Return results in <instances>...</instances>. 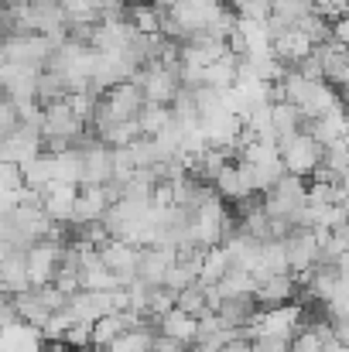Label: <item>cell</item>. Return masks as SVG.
<instances>
[{
	"instance_id": "obj_1",
	"label": "cell",
	"mask_w": 349,
	"mask_h": 352,
	"mask_svg": "<svg viewBox=\"0 0 349 352\" xmlns=\"http://www.w3.org/2000/svg\"><path fill=\"white\" fill-rule=\"evenodd\" d=\"M274 147H277V154H281L284 171H288V175H298V178H312V171H315L319 161H322V144H319L308 130H298V133H291L288 140H281V144H274Z\"/></svg>"
},
{
	"instance_id": "obj_2",
	"label": "cell",
	"mask_w": 349,
	"mask_h": 352,
	"mask_svg": "<svg viewBox=\"0 0 349 352\" xmlns=\"http://www.w3.org/2000/svg\"><path fill=\"white\" fill-rule=\"evenodd\" d=\"M130 82H137V86H140L144 103H158V107H168V103H171V96H175V93H178V86H182L178 72H168V69H165V65H158V62L140 65V69L130 76Z\"/></svg>"
},
{
	"instance_id": "obj_3",
	"label": "cell",
	"mask_w": 349,
	"mask_h": 352,
	"mask_svg": "<svg viewBox=\"0 0 349 352\" xmlns=\"http://www.w3.org/2000/svg\"><path fill=\"white\" fill-rule=\"evenodd\" d=\"M48 52H52V45L45 34H3L0 38V55H3V62H14V65L45 69Z\"/></svg>"
},
{
	"instance_id": "obj_4",
	"label": "cell",
	"mask_w": 349,
	"mask_h": 352,
	"mask_svg": "<svg viewBox=\"0 0 349 352\" xmlns=\"http://www.w3.org/2000/svg\"><path fill=\"white\" fill-rule=\"evenodd\" d=\"M281 246H284V260H288V274L291 277L308 270L315 263V256H319V236L308 226H291L288 236L281 239Z\"/></svg>"
},
{
	"instance_id": "obj_5",
	"label": "cell",
	"mask_w": 349,
	"mask_h": 352,
	"mask_svg": "<svg viewBox=\"0 0 349 352\" xmlns=\"http://www.w3.org/2000/svg\"><path fill=\"white\" fill-rule=\"evenodd\" d=\"M137 250H140V246H134V243H127V239H116V236H110V239L100 246V263L114 274L120 287H127V284L137 277Z\"/></svg>"
},
{
	"instance_id": "obj_6",
	"label": "cell",
	"mask_w": 349,
	"mask_h": 352,
	"mask_svg": "<svg viewBox=\"0 0 349 352\" xmlns=\"http://www.w3.org/2000/svg\"><path fill=\"white\" fill-rule=\"evenodd\" d=\"M86 126H89V123L79 117V113H72V107H69L65 100L41 107V120H38L41 137H79Z\"/></svg>"
},
{
	"instance_id": "obj_7",
	"label": "cell",
	"mask_w": 349,
	"mask_h": 352,
	"mask_svg": "<svg viewBox=\"0 0 349 352\" xmlns=\"http://www.w3.org/2000/svg\"><path fill=\"white\" fill-rule=\"evenodd\" d=\"M171 263H175V246H161V243L140 246L137 250V280H144L147 287H161Z\"/></svg>"
},
{
	"instance_id": "obj_8",
	"label": "cell",
	"mask_w": 349,
	"mask_h": 352,
	"mask_svg": "<svg viewBox=\"0 0 349 352\" xmlns=\"http://www.w3.org/2000/svg\"><path fill=\"white\" fill-rule=\"evenodd\" d=\"M213 192H216L223 202H236V206H240L243 199L257 195V192H253V182H250V171H246L240 161H236V164L230 161V164L213 178Z\"/></svg>"
},
{
	"instance_id": "obj_9",
	"label": "cell",
	"mask_w": 349,
	"mask_h": 352,
	"mask_svg": "<svg viewBox=\"0 0 349 352\" xmlns=\"http://www.w3.org/2000/svg\"><path fill=\"white\" fill-rule=\"evenodd\" d=\"M0 352H45V336L41 329L14 318L0 329Z\"/></svg>"
},
{
	"instance_id": "obj_10",
	"label": "cell",
	"mask_w": 349,
	"mask_h": 352,
	"mask_svg": "<svg viewBox=\"0 0 349 352\" xmlns=\"http://www.w3.org/2000/svg\"><path fill=\"white\" fill-rule=\"evenodd\" d=\"M76 192H79V185H62V182L48 185V188L41 192V212H45L52 223H59V226H69V216H72Z\"/></svg>"
},
{
	"instance_id": "obj_11",
	"label": "cell",
	"mask_w": 349,
	"mask_h": 352,
	"mask_svg": "<svg viewBox=\"0 0 349 352\" xmlns=\"http://www.w3.org/2000/svg\"><path fill=\"white\" fill-rule=\"evenodd\" d=\"M295 277L291 274H271L264 280H257V291H253V301L257 308H274V305H288L295 298Z\"/></svg>"
},
{
	"instance_id": "obj_12",
	"label": "cell",
	"mask_w": 349,
	"mask_h": 352,
	"mask_svg": "<svg viewBox=\"0 0 349 352\" xmlns=\"http://www.w3.org/2000/svg\"><path fill=\"white\" fill-rule=\"evenodd\" d=\"M154 332L158 336H168V339H175L182 346H192L195 342V315H185V311L171 308V311H165L154 322Z\"/></svg>"
},
{
	"instance_id": "obj_13",
	"label": "cell",
	"mask_w": 349,
	"mask_h": 352,
	"mask_svg": "<svg viewBox=\"0 0 349 352\" xmlns=\"http://www.w3.org/2000/svg\"><path fill=\"white\" fill-rule=\"evenodd\" d=\"M216 315H220V322L226 325V329H246L250 322H253V315H257V301L253 298H220V305H216Z\"/></svg>"
},
{
	"instance_id": "obj_14",
	"label": "cell",
	"mask_w": 349,
	"mask_h": 352,
	"mask_svg": "<svg viewBox=\"0 0 349 352\" xmlns=\"http://www.w3.org/2000/svg\"><path fill=\"white\" fill-rule=\"evenodd\" d=\"M213 287H216L220 298H253L257 277H253L250 270H243V267H226L223 277H220Z\"/></svg>"
},
{
	"instance_id": "obj_15",
	"label": "cell",
	"mask_w": 349,
	"mask_h": 352,
	"mask_svg": "<svg viewBox=\"0 0 349 352\" xmlns=\"http://www.w3.org/2000/svg\"><path fill=\"white\" fill-rule=\"evenodd\" d=\"M298 130H302L298 107H291V103H271V137H274V144L288 140Z\"/></svg>"
},
{
	"instance_id": "obj_16",
	"label": "cell",
	"mask_w": 349,
	"mask_h": 352,
	"mask_svg": "<svg viewBox=\"0 0 349 352\" xmlns=\"http://www.w3.org/2000/svg\"><path fill=\"white\" fill-rule=\"evenodd\" d=\"M226 267H230V260H226V250H223V246L202 250V260H199V284H216V280L223 277Z\"/></svg>"
},
{
	"instance_id": "obj_17",
	"label": "cell",
	"mask_w": 349,
	"mask_h": 352,
	"mask_svg": "<svg viewBox=\"0 0 349 352\" xmlns=\"http://www.w3.org/2000/svg\"><path fill=\"white\" fill-rule=\"evenodd\" d=\"M137 123H140V133L144 137H154L161 130L171 126V110L168 107H158V103H144L140 113H137Z\"/></svg>"
},
{
	"instance_id": "obj_18",
	"label": "cell",
	"mask_w": 349,
	"mask_h": 352,
	"mask_svg": "<svg viewBox=\"0 0 349 352\" xmlns=\"http://www.w3.org/2000/svg\"><path fill=\"white\" fill-rule=\"evenodd\" d=\"M175 308L185 311V315H199V311L206 308V284L192 280L189 287H182V291L175 294Z\"/></svg>"
},
{
	"instance_id": "obj_19",
	"label": "cell",
	"mask_w": 349,
	"mask_h": 352,
	"mask_svg": "<svg viewBox=\"0 0 349 352\" xmlns=\"http://www.w3.org/2000/svg\"><path fill=\"white\" fill-rule=\"evenodd\" d=\"M89 332H93V322H72V325L65 329L62 342H65V346H72V349H93Z\"/></svg>"
},
{
	"instance_id": "obj_20",
	"label": "cell",
	"mask_w": 349,
	"mask_h": 352,
	"mask_svg": "<svg viewBox=\"0 0 349 352\" xmlns=\"http://www.w3.org/2000/svg\"><path fill=\"white\" fill-rule=\"evenodd\" d=\"M250 352H288V339L284 336H253Z\"/></svg>"
},
{
	"instance_id": "obj_21",
	"label": "cell",
	"mask_w": 349,
	"mask_h": 352,
	"mask_svg": "<svg viewBox=\"0 0 349 352\" xmlns=\"http://www.w3.org/2000/svg\"><path fill=\"white\" fill-rule=\"evenodd\" d=\"M216 352H250V342L246 339H230L226 346H220Z\"/></svg>"
}]
</instances>
